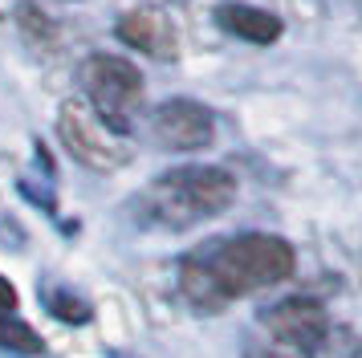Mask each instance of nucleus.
I'll return each mask as SVG.
<instances>
[{
  "label": "nucleus",
  "instance_id": "obj_8",
  "mask_svg": "<svg viewBox=\"0 0 362 358\" xmlns=\"http://www.w3.org/2000/svg\"><path fill=\"white\" fill-rule=\"evenodd\" d=\"M216 25L240 41H252V45H273L281 37V21L264 8H252V4H220L216 8Z\"/></svg>",
  "mask_w": 362,
  "mask_h": 358
},
{
  "label": "nucleus",
  "instance_id": "obj_4",
  "mask_svg": "<svg viewBox=\"0 0 362 358\" xmlns=\"http://www.w3.org/2000/svg\"><path fill=\"white\" fill-rule=\"evenodd\" d=\"M57 134H62V146L90 171H118L127 163V146L118 143V134L102 127L98 114L90 106H82V102H66L62 106Z\"/></svg>",
  "mask_w": 362,
  "mask_h": 358
},
{
  "label": "nucleus",
  "instance_id": "obj_2",
  "mask_svg": "<svg viewBox=\"0 0 362 358\" xmlns=\"http://www.w3.org/2000/svg\"><path fill=\"white\" fill-rule=\"evenodd\" d=\"M199 260L208 265L224 301H232V297H245L252 289H269V285L285 281L293 273L297 253L293 244L281 241V236L248 232V236H236V241H224L208 253H199Z\"/></svg>",
  "mask_w": 362,
  "mask_h": 358
},
{
  "label": "nucleus",
  "instance_id": "obj_7",
  "mask_svg": "<svg viewBox=\"0 0 362 358\" xmlns=\"http://www.w3.org/2000/svg\"><path fill=\"white\" fill-rule=\"evenodd\" d=\"M118 37L131 49L147 53V57H159V62H171L180 53V37H175V25L167 21L163 13L155 8H134V13L118 16Z\"/></svg>",
  "mask_w": 362,
  "mask_h": 358
},
{
  "label": "nucleus",
  "instance_id": "obj_6",
  "mask_svg": "<svg viewBox=\"0 0 362 358\" xmlns=\"http://www.w3.org/2000/svg\"><path fill=\"white\" fill-rule=\"evenodd\" d=\"M151 134L167 151H204L216 139V118L192 98H167L151 114Z\"/></svg>",
  "mask_w": 362,
  "mask_h": 358
},
{
  "label": "nucleus",
  "instance_id": "obj_1",
  "mask_svg": "<svg viewBox=\"0 0 362 358\" xmlns=\"http://www.w3.org/2000/svg\"><path fill=\"white\" fill-rule=\"evenodd\" d=\"M236 200V175L224 167H175L143 195V208L163 228H192L212 220Z\"/></svg>",
  "mask_w": 362,
  "mask_h": 358
},
{
  "label": "nucleus",
  "instance_id": "obj_11",
  "mask_svg": "<svg viewBox=\"0 0 362 358\" xmlns=\"http://www.w3.org/2000/svg\"><path fill=\"white\" fill-rule=\"evenodd\" d=\"M49 306H53V313L66 318V322H86V318H90V309H86L82 301H62V293H53Z\"/></svg>",
  "mask_w": 362,
  "mask_h": 358
},
{
  "label": "nucleus",
  "instance_id": "obj_5",
  "mask_svg": "<svg viewBox=\"0 0 362 358\" xmlns=\"http://www.w3.org/2000/svg\"><path fill=\"white\" fill-rule=\"evenodd\" d=\"M261 322L277 346H285L289 354H301V358L317 354L322 342L329 338V318L317 297H285L273 309H264Z\"/></svg>",
  "mask_w": 362,
  "mask_h": 358
},
{
  "label": "nucleus",
  "instance_id": "obj_12",
  "mask_svg": "<svg viewBox=\"0 0 362 358\" xmlns=\"http://www.w3.org/2000/svg\"><path fill=\"white\" fill-rule=\"evenodd\" d=\"M13 309H17V289L8 277H0V313H13Z\"/></svg>",
  "mask_w": 362,
  "mask_h": 358
},
{
  "label": "nucleus",
  "instance_id": "obj_3",
  "mask_svg": "<svg viewBox=\"0 0 362 358\" xmlns=\"http://www.w3.org/2000/svg\"><path fill=\"white\" fill-rule=\"evenodd\" d=\"M82 90L90 98V106L98 114V122L115 134L131 130V114L143 102V74L139 65L127 57H110V53H90L78 69Z\"/></svg>",
  "mask_w": 362,
  "mask_h": 358
},
{
  "label": "nucleus",
  "instance_id": "obj_9",
  "mask_svg": "<svg viewBox=\"0 0 362 358\" xmlns=\"http://www.w3.org/2000/svg\"><path fill=\"white\" fill-rule=\"evenodd\" d=\"M0 346L13 354H45V342L29 322H21L13 313H0Z\"/></svg>",
  "mask_w": 362,
  "mask_h": 358
},
{
  "label": "nucleus",
  "instance_id": "obj_10",
  "mask_svg": "<svg viewBox=\"0 0 362 358\" xmlns=\"http://www.w3.org/2000/svg\"><path fill=\"white\" fill-rule=\"evenodd\" d=\"M17 25H21V33L33 41V45H53V37H57V29H53V21L37 4H17Z\"/></svg>",
  "mask_w": 362,
  "mask_h": 358
}]
</instances>
